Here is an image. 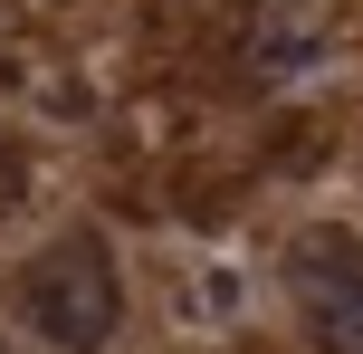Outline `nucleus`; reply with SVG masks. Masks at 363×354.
<instances>
[{
  "label": "nucleus",
  "mask_w": 363,
  "mask_h": 354,
  "mask_svg": "<svg viewBox=\"0 0 363 354\" xmlns=\"http://www.w3.org/2000/svg\"><path fill=\"white\" fill-rule=\"evenodd\" d=\"M249 48H258V67H315V48H325V38L315 29H296V19H268V29H249Z\"/></svg>",
  "instance_id": "nucleus-3"
},
{
  "label": "nucleus",
  "mask_w": 363,
  "mask_h": 354,
  "mask_svg": "<svg viewBox=\"0 0 363 354\" xmlns=\"http://www.w3.org/2000/svg\"><path fill=\"white\" fill-rule=\"evenodd\" d=\"M19 192H29V163H19V144H0V211H10Z\"/></svg>",
  "instance_id": "nucleus-5"
},
{
  "label": "nucleus",
  "mask_w": 363,
  "mask_h": 354,
  "mask_svg": "<svg viewBox=\"0 0 363 354\" xmlns=\"http://www.w3.org/2000/svg\"><path fill=\"white\" fill-rule=\"evenodd\" d=\"M125 316V287H115V259L106 240H57L48 259L29 268V326L67 354H96Z\"/></svg>",
  "instance_id": "nucleus-1"
},
{
  "label": "nucleus",
  "mask_w": 363,
  "mask_h": 354,
  "mask_svg": "<svg viewBox=\"0 0 363 354\" xmlns=\"http://www.w3.org/2000/svg\"><path fill=\"white\" fill-rule=\"evenodd\" d=\"M239 306V268H201V316H230Z\"/></svg>",
  "instance_id": "nucleus-4"
},
{
  "label": "nucleus",
  "mask_w": 363,
  "mask_h": 354,
  "mask_svg": "<svg viewBox=\"0 0 363 354\" xmlns=\"http://www.w3.org/2000/svg\"><path fill=\"white\" fill-rule=\"evenodd\" d=\"M296 297H306V326L325 354H363V240L325 230V240H296Z\"/></svg>",
  "instance_id": "nucleus-2"
}]
</instances>
